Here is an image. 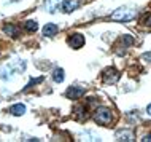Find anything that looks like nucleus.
I'll return each mask as SVG.
<instances>
[{
  "label": "nucleus",
  "mask_w": 151,
  "mask_h": 142,
  "mask_svg": "<svg viewBox=\"0 0 151 142\" xmlns=\"http://www.w3.org/2000/svg\"><path fill=\"white\" fill-rule=\"evenodd\" d=\"M111 120H113V112L108 107H97L96 109V112H94V121L97 125L107 126V125L111 123Z\"/></svg>",
  "instance_id": "2"
},
{
  "label": "nucleus",
  "mask_w": 151,
  "mask_h": 142,
  "mask_svg": "<svg viewBox=\"0 0 151 142\" xmlns=\"http://www.w3.org/2000/svg\"><path fill=\"white\" fill-rule=\"evenodd\" d=\"M10 113H13L14 117H21L26 113V105L24 104H14L13 107L10 109Z\"/></svg>",
  "instance_id": "11"
},
{
  "label": "nucleus",
  "mask_w": 151,
  "mask_h": 142,
  "mask_svg": "<svg viewBox=\"0 0 151 142\" xmlns=\"http://www.w3.org/2000/svg\"><path fill=\"white\" fill-rule=\"evenodd\" d=\"M10 2H19V0H10Z\"/></svg>",
  "instance_id": "20"
},
{
  "label": "nucleus",
  "mask_w": 151,
  "mask_h": 142,
  "mask_svg": "<svg viewBox=\"0 0 151 142\" xmlns=\"http://www.w3.org/2000/svg\"><path fill=\"white\" fill-rule=\"evenodd\" d=\"M11 74H13V69L10 67V64H6V66H3L0 69V77H2L3 80H8L11 77Z\"/></svg>",
  "instance_id": "12"
},
{
  "label": "nucleus",
  "mask_w": 151,
  "mask_h": 142,
  "mask_svg": "<svg viewBox=\"0 0 151 142\" xmlns=\"http://www.w3.org/2000/svg\"><path fill=\"white\" fill-rule=\"evenodd\" d=\"M143 26H148V27H151V14L150 13H146L143 18H142V21H140Z\"/></svg>",
  "instance_id": "17"
},
{
  "label": "nucleus",
  "mask_w": 151,
  "mask_h": 142,
  "mask_svg": "<svg viewBox=\"0 0 151 142\" xmlns=\"http://www.w3.org/2000/svg\"><path fill=\"white\" fill-rule=\"evenodd\" d=\"M84 93H86V90L81 88V86H70L67 90V93H65V96L72 101H76V99H80V97H83Z\"/></svg>",
  "instance_id": "4"
},
{
  "label": "nucleus",
  "mask_w": 151,
  "mask_h": 142,
  "mask_svg": "<svg viewBox=\"0 0 151 142\" xmlns=\"http://www.w3.org/2000/svg\"><path fill=\"white\" fill-rule=\"evenodd\" d=\"M62 3H64V0H46L45 7H46V10L50 13H58L60 10V7H62Z\"/></svg>",
  "instance_id": "7"
},
{
  "label": "nucleus",
  "mask_w": 151,
  "mask_h": 142,
  "mask_svg": "<svg viewBox=\"0 0 151 142\" xmlns=\"http://www.w3.org/2000/svg\"><path fill=\"white\" fill-rule=\"evenodd\" d=\"M119 72L116 70L115 67H108L104 70V74H102V78H104V82L107 85H115L118 80H119Z\"/></svg>",
  "instance_id": "3"
},
{
  "label": "nucleus",
  "mask_w": 151,
  "mask_h": 142,
  "mask_svg": "<svg viewBox=\"0 0 151 142\" xmlns=\"http://www.w3.org/2000/svg\"><path fill=\"white\" fill-rule=\"evenodd\" d=\"M84 112H86V107H84V105H76V107H75V117L78 120H83L84 117H86V115H84Z\"/></svg>",
  "instance_id": "16"
},
{
  "label": "nucleus",
  "mask_w": 151,
  "mask_h": 142,
  "mask_svg": "<svg viewBox=\"0 0 151 142\" xmlns=\"http://www.w3.org/2000/svg\"><path fill=\"white\" fill-rule=\"evenodd\" d=\"M146 112H148L150 115H151V104H148V107H146Z\"/></svg>",
  "instance_id": "19"
},
{
  "label": "nucleus",
  "mask_w": 151,
  "mask_h": 142,
  "mask_svg": "<svg viewBox=\"0 0 151 142\" xmlns=\"http://www.w3.org/2000/svg\"><path fill=\"white\" fill-rule=\"evenodd\" d=\"M132 43H134V38L130 37V35H122V37L119 38V45H121V46H124V48L130 46Z\"/></svg>",
  "instance_id": "15"
},
{
  "label": "nucleus",
  "mask_w": 151,
  "mask_h": 142,
  "mask_svg": "<svg viewBox=\"0 0 151 142\" xmlns=\"http://www.w3.org/2000/svg\"><path fill=\"white\" fill-rule=\"evenodd\" d=\"M115 137H116L118 141H126V142L135 141V136H134V133L129 131V129H119V131H116Z\"/></svg>",
  "instance_id": "6"
},
{
  "label": "nucleus",
  "mask_w": 151,
  "mask_h": 142,
  "mask_svg": "<svg viewBox=\"0 0 151 142\" xmlns=\"http://www.w3.org/2000/svg\"><path fill=\"white\" fill-rule=\"evenodd\" d=\"M137 16V11L132 10L129 7H121L110 16L111 21H119V22H127V21H132L134 18Z\"/></svg>",
  "instance_id": "1"
},
{
  "label": "nucleus",
  "mask_w": 151,
  "mask_h": 142,
  "mask_svg": "<svg viewBox=\"0 0 151 142\" xmlns=\"http://www.w3.org/2000/svg\"><path fill=\"white\" fill-rule=\"evenodd\" d=\"M64 78H65V77H64V70L60 67H58L54 72H52V80H54L56 83H62Z\"/></svg>",
  "instance_id": "14"
},
{
  "label": "nucleus",
  "mask_w": 151,
  "mask_h": 142,
  "mask_svg": "<svg viewBox=\"0 0 151 142\" xmlns=\"http://www.w3.org/2000/svg\"><path fill=\"white\" fill-rule=\"evenodd\" d=\"M3 32H5L6 35H10V37H13V38H18L21 30H19V27L14 26V24H5V26H3Z\"/></svg>",
  "instance_id": "9"
},
{
  "label": "nucleus",
  "mask_w": 151,
  "mask_h": 142,
  "mask_svg": "<svg viewBox=\"0 0 151 142\" xmlns=\"http://www.w3.org/2000/svg\"><path fill=\"white\" fill-rule=\"evenodd\" d=\"M67 42H68V45H70L73 50H78V48H81L84 45V37L81 34H72Z\"/></svg>",
  "instance_id": "5"
},
{
  "label": "nucleus",
  "mask_w": 151,
  "mask_h": 142,
  "mask_svg": "<svg viewBox=\"0 0 151 142\" xmlns=\"http://www.w3.org/2000/svg\"><path fill=\"white\" fill-rule=\"evenodd\" d=\"M58 26L56 24H52V22H48L46 26L43 27V35L45 37H52V35H56L58 34Z\"/></svg>",
  "instance_id": "10"
},
{
  "label": "nucleus",
  "mask_w": 151,
  "mask_h": 142,
  "mask_svg": "<svg viewBox=\"0 0 151 142\" xmlns=\"http://www.w3.org/2000/svg\"><path fill=\"white\" fill-rule=\"evenodd\" d=\"M78 7H80V3L76 2V0H64L60 10H62L64 13H72V11H75Z\"/></svg>",
  "instance_id": "8"
},
{
  "label": "nucleus",
  "mask_w": 151,
  "mask_h": 142,
  "mask_svg": "<svg viewBox=\"0 0 151 142\" xmlns=\"http://www.w3.org/2000/svg\"><path fill=\"white\" fill-rule=\"evenodd\" d=\"M24 29H26L27 32H37V29H38V22L34 21V19H29V21L24 22Z\"/></svg>",
  "instance_id": "13"
},
{
  "label": "nucleus",
  "mask_w": 151,
  "mask_h": 142,
  "mask_svg": "<svg viewBox=\"0 0 151 142\" xmlns=\"http://www.w3.org/2000/svg\"><path fill=\"white\" fill-rule=\"evenodd\" d=\"M143 59H146V61L151 64V53H145V54H143Z\"/></svg>",
  "instance_id": "18"
}]
</instances>
